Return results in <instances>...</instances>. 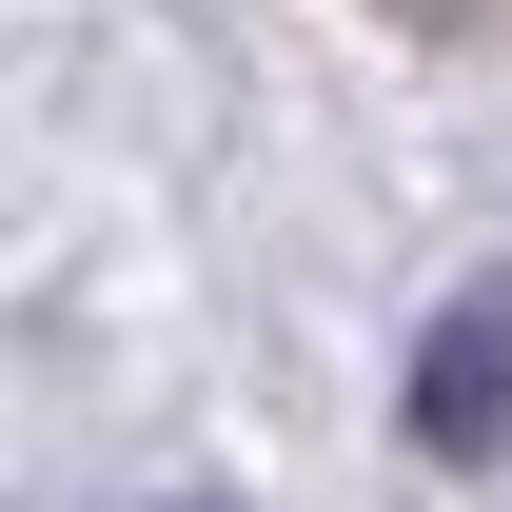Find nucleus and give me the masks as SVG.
Wrapping results in <instances>:
<instances>
[{"instance_id": "f257e3e1", "label": "nucleus", "mask_w": 512, "mask_h": 512, "mask_svg": "<svg viewBox=\"0 0 512 512\" xmlns=\"http://www.w3.org/2000/svg\"><path fill=\"white\" fill-rule=\"evenodd\" d=\"M394 414H414V453H453V473H493V453H512V256L473 276V296H434Z\"/></svg>"}]
</instances>
